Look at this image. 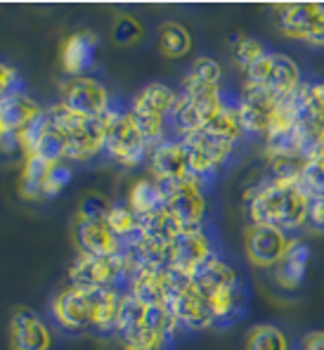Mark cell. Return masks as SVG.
Returning <instances> with one entry per match:
<instances>
[{
    "label": "cell",
    "mask_w": 324,
    "mask_h": 350,
    "mask_svg": "<svg viewBox=\"0 0 324 350\" xmlns=\"http://www.w3.org/2000/svg\"><path fill=\"white\" fill-rule=\"evenodd\" d=\"M246 83L260 88L275 97H291L301 88V69L291 57L282 53H267L246 71Z\"/></svg>",
    "instance_id": "cell-8"
},
{
    "label": "cell",
    "mask_w": 324,
    "mask_h": 350,
    "mask_svg": "<svg viewBox=\"0 0 324 350\" xmlns=\"http://www.w3.org/2000/svg\"><path fill=\"white\" fill-rule=\"evenodd\" d=\"M301 350H324V332H308L301 341Z\"/></svg>",
    "instance_id": "cell-36"
},
{
    "label": "cell",
    "mask_w": 324,
    "mask_h": 350,
    "mask_svg": "<svg viewBox=\"0 0 324 350\" xmlns=\"http://www.w3.org/2000/svg\"><path fill=\"white\" fill-rule=\"evenodd\" d=\"M277 12H280V31L286 38L303 40L308 45H324V5H282Z\"/></svg>",
    "instance_id": "cell-12"
},
{
    "label": "cell",
    "mask_w": 324,
    "mask_h": 350,
    "mask_svg": "<svg viewBox=\"0 0 324 350\" xmlns=\"http://www.w3.org/2000/svg\"><path fill=\"white\" fill-rule=\"evenodd\" d=\"M128 208L137 218H149V215H161L168 211V202L163 192L159 189L154 178H142L128 192Z\"/></svg>",
    "instance_id": "cell-25"
},
{
    "label": "cell",
    "mask_w": 324,
    "mask_h": 350,
    "mask_svg": "<svg viewBox=\"0 0 324 350\" xmlns=\"http://www.w3.org/2000/svg\"><path fill=\"white\" fill-rule=\"evenodd\" d=\"M185 95L204 97V95H220V66L211 57H199L192 62L183 81Z\"/></svg>",
    "instance_id": "cell-24"
},
{
    "label": "cell",
    "mask_w": 324,
    "mask_h": 350,
    "mask_svg": "<svg viewBox=\"0 0 324 350\" xmlns=\"http://www.w3.org/2000/svg\"><path fill=\"white\" fill-rule=\"evenodd\" d=\"M142 36H145V27L133 14H118L111 24V40L121 48H131V45L140 43Z\"/></svg>",
    "instance_id": "cell-30"
},
{
    "label": "cell",
    "mask_w": 324,
    "mask_h": 350,
    "mask_svg": "<svg viewBox=\"0 0 324 350\" xmlns=\"http://www.w3.org/2000/svg\"><path fill=\"white\" fill-rule=\"evenodd\" d=\"M48 111L59 123L62 133H64L66 159H71V161H88V159L97 157L100 152H105L107 116L102 118L79 116V114H71L62 105L50 107Z\"/></svg>",
    "instance_id": "cell-3"
},
{
    "label": "cell",
    "mask_w": 324,
    "mask_h": 350,
    "mask_svg": "<svg viewBox=\"0 0 324 350\" xmlns=\"http://www.w3.org/2000/svg\"><path fill=\"white\" fill-rule=\"evenodd\" d=\"M97 48H100V38L92 31H76V33H71L62 43L59 50V62L64 74H69V79L85 76V71H90L97 62Z\"/></svg>",
    "instance_id": "cell-19"
},
{
    "label": "cell",
    "mask_w": 324,
    "mask_h": 350,
    "mask_svg": "<svg viewBox=\"0 0 324 350\" xmlns=\"http://www.w3.org/2000/svg\"><path fill=\"white\" fill-rule=\"evenodd\" d=\"M178 102V95L173 88L163 83H149L135 95L131 105V114L135 118L137 128L147 142H154L163 135V126H166V116L173 114V107Z\"/></svg>",
    "instance_id": "cell-7"
},
{
    "label": "cell",
    "mask_w": 324,
    "mask_h": 350,
    "mask_svg": "<svg viewBox=\"0 0 324 350\" xmlns=\"http://www.w3.org/2000/svg\"><path fill=\"white\" fill-rule=\"evenodd\" d=\"M291 241L286 232L265 225H249L244 230V251L249 260L258 267H275L289 251Z\"/></svg>",
    "instance_id": "cell-14"
},
{
    "label": "cell",
    "mask_w": 324,
    "mask_h": 350,
    "mask_svg": "<svg viewBox=\"0 0 324 350\" xmlns=\"http://www.w3.org/2000/svg\"><path fill=\"white\" fill-rule=\"evenodd\" d=\"M53 336L38 312L31 308H14L10 320V348L12 350H50Z\"/></svg>",
    "instance_id": "cell-17"
},
{
    "label": "cell",
    "mask_w": 324,
    "mask_h": 350,
    "mask_svg": "<svg viewBox=\"0 0 324 350\" xmlns=\"http://www.w3.org/2000/svg\"><path fill=\"white\" fill-rule=\"evenodd\" d=\"M171 293V267L142 265L131 280V296L147 306H166Z\"/></svg>",
    "instance_id": "cell-21"
},
{
    "label": "cell",
    "mask_w": 324,
    "mask_h": 350,
    "mask_svg": "<svg viewBox=\"0 0 324 350\" xmlns=\"http://www.w3.org/2000/svg\"><path fill=\"white\" fill-rule=\"evenodd\" d=\"M64 109L79 116L102 118L109 114V90L100 81L90 76H76L62 85V102Z\"/></svg>",
    "instance_id": "cell-10"
},
{
    "label": "cell",
    "mask_w": 324,
    "mask_h": 350,
    "mask_svg": "<svg viewBox=\"0 0 324 350\" xmlns=\"http://www.w3.org/2000/svg\"><path fill=\"white\" fill-rule=\"evenodd\" d=\"M12 81L17 83V71H14L10 64H3V83H0V85H3V95H5V92H12L14 90Z\"/></svg>",
    "instance_id": "cell-37"
},
{
    "label": "cell",
    "mask_w": 324,
    "mask_h": 350,
    "mask_svg": "<svg viewBox=\"0 0 324 350\" xmlns=\"http://www.w3.org/2000/svg\"><path fill=\"white\" fill-rule=\"evenodd\" d=\"M183 145L189 159V171L194 178H206L213 175L228 161V157L232 154V142H225L220 137L211 135L208 131H194L183 135Z\"/></svg>",
    "instance_id": "cell-11"
},
{
    "label": "cell",
    "mask_w": 324,
    "mask_h": 350,
    "mask_svg": "<svg viewBox=\"0 0 324 350\" xmlns=\"http://www.w3.org/2000/svg\"><path fill=\"white\" fill-rule=\"evenodd\" d=\"M246 350H289V341L280 327L258 324L246 334Z\"/></svg>",
    "instance_id": "cell-29"
},
{
    "label": "cell",
    "mask_w": 324,
    "mask_h": 350,
    "mask_svg": "<svg viewBox=\"0 0 324 350\" xmlns=\"http://www.w3.org/2000/svg\"><path fill=\"white\" fill-rule=\"evenodd\" d=\"M53 163L38 161V159H27L19 178V197L29 202H45V180Z\"/></svg>",
    "instance_id": "cell-26"
},
{
    "label": "cell",
    "mask_w": 324,
    "mask_h": 350,
    "mask_svg": "<svg viewBox=\"0 0 324 350\" xmlns=\"http://www.w3.org/2000/svg\"><path fill=\"white\" fill-rule=\"evenodd\" d=\"M208 258H213L211 254V241L204 234L202 228H189V230H180L173 237L171 244V267L183 275H192L199 267L204 265Z\"/></svg>",
    "instance_id": "cell-16"
},
{
    "label": "cell",
    "mask_w": 324,
    "mask_h": 350,
    "mask_svg": "<svg viewBox=\"0 0 324 350\" xmlns=\"http://www.w3.org/2000/svg\"><path fill=\"white\" fill-rule=\"evenodd\" d=\"M147 137L137 128L131 109L128 111H109L107 114V140L105 152L109 159L126 168H135L147 157Z\"/></svg>",
    "instance_id": "cell-4"
},
{
    "label": "cell",
    "mask_w": 324,
    "mask_h": 350,
    "mask_svg": "<svg viewBox=\"0 0 324 350\" xmlns=\"http://www.w3.org/2000/svg\"><path fill=\"white\" fill-rule=\"evenodd\" d=\"M107 225H109V230L118 237V239L131 241L133 237L137 234V215L133 213L128 206H114L109 218H107Z\"/></svg>",
    "instance_id": "cell-31"
},
{
    "label": "cell",
    "mask_w": 324,
    "mask_h": 350,
    "mask_svg": "<svg viewBox=\"0 0 324 350\" xmlns=\"http://www.w3.org/2000/svg\"><path fill=\"white\" fill-rule=\"evenodd\" d=\"M204 131H208L211 135L220 137V140H225V142H232V145L246 135V128H244V123H241L239 109L230 105H225Z\"/></svg>",
    "instance_id": "cell-28"
},
{
    "label": "cell",
    "mask_w": 324,
    "mask_h": 350,
    "mask_svg": "<svg viewBox=\"0 0 324 350\" xmlns=\"http://www.w3.org/2000/svg\"><path fill=\"white\" fill-rule=\"evenodd\" d=\"M265 55L267 53H265L263 43H260V40H256V38H251V36H241V38L237 40V45H234L237 64H239L241 69H246V71H249L256 62L263 59Z\"/></svg>",
    "instance_id": "cell-33"
},
{
    "label": "cell",
    "mask_w": 324,
    "mask_h": 350,
    "mask_svg": "<svg viewBox=\"0 0 324 350\" xmlns=\"http://www.w3.org/2000/svg\"><path fill=\"white\" fill-rule=\"evenodd\" d=\"M308 208H310V197L303 192L301 185L267 183L251 197L249 218L251 225L291 232L308 223Z\"/></svg>",
    "instance_id": "cell-2"
},
{
    "label": "cell",
    "mask_w": 324,
    "mask_h": 350,
    "mask_svg": "<svg viewBox=\"0 0 324 350\" xmlns=\"http://www.w3.org/2000/svg\"><path fill=\"white\" fill-rule=\"evenodd\" d=\"M189 280H192L194 289L202 293L208 303L213 301V298L223 296V293H228V291H234L237 286H239L237 272L225 260L215 258V256L204 262L197 272H192Z\"/></svg>",
    "instance_id": "cell-20"
},
{
    "label": "cell",
    "mask_w": 324,
    "mask_h": 350,
    "mask_svg": "<svg viewBox=\"0 0 324 350\" xmlns=\"http://www.w3.org/2000/svg\"><path fill=\"white\" fill-rule=\"evenodd\" d=\"M71 178H74L71 166H66L64 161L53 163L50 171H48V180H45V202H48V199L59 197V194L66 189V185L71 183Z\"/></svg>",
    "instance_id": "cell-34"
},
{
    "label": "cell",
    "mask_w": 324,
    "mask_h": 350,
    "mask_svg": "<svg viewBox=\"0 0 324 350\" xmlns=\"http://www.w3.org/2000/svg\"><path fill=\"white\" fill-rule=\"evenodd\" d=\"M0 131H3V140H10L22 135L24 131H29L40 116L45 114V109L33 102L29 95L19 90H12V92H5L3 95V105H0Z\"/></svg>",
    "instance_id": "cell-15"
},
{
    "label": "cell",
    "mask_w": 324,
    "mask_h": 350,
    "mask_svg": "<svg viewBox=\"0 0 324 350\" xmlns=\"http://www.w3.org/2000/svg\"><path fill=\"white\" fill-rule=\"evenodd\" d=\"M121 298L114 289H76L69 286L55 298L53 310L59 327L66 332L83 329H116L118 306Z\"/></svg>",
    "instance_id": "cell-1"
},
{
    "label": "cell",
    "mask_w": 324,
    "mask_h": 350,
    "mask_svg": "<svg viewBox=\"0 0 324 350\" xmlns=\"http://www.w3.org/2000/svg\"><path fill=\"white\" fill-rule=\"evenodd\" d=\"M166 308L176 317V322L187 329H208L215 324L211 303L194 289L189 275H183V272L173 270V267H171V293H168Z\"/></svg>",
    "instance_id": "cell-5"
},
{
    "label": "cell",
    "mask_w": 324,
    "mask_h": 350,
    "mask_svg": "<svg viewBox=\"0 0 324 350\" xmlns=\"http://www.w3.org/2000/svg\"><path fill=\"white\" fill-rule=\"evenodd\" d=\"M308 265H310V246L294 239L284 258L275 265L277 284L282 289H298L308 275Z\"/></svg>",
    "instance_id": "cell-23"
},
{
    "label": "cell",
    "mask_w": 324,
    "mask_h": 350,
    "mask_svg": "<svg viewBox=\"0 0 324 350\" xmlns=\"http://www.w3.org/2000/svg\"><path fill=\"white\" fill-rule=\"evenodd\" d=\"M280 105H282V97H275V95H270V92L260 90V88H254V85L246 83L244 97H241L239 105H237L246 133L258 135V137L270 135Z\"/></svg>",
    "instance_id": "cell-13"
},
{
    "label": "cell",
    "mask_w": 324,
    "mask_h": 350,
    "mask_svg": "<svg viewBox=\"0 0 324 350\" xmlns=\"http://www.w3.org/2000/svg\"><path fill=\"white\" fill-rule=\"evenodd\" d=\"M159 189L168 202V213L180 225V230L202 228L206 215V199L202 192L199 178H178V180H157Z\"/></svg>",
    "instance_id": "cell-6"
},
{
    "label": "cell",
    "mask_w": 324,
    "mask_h": 350,
    "mask_svg": "<svg viewBox=\"0 0 324 350\" xmlns=\"http://www.w3.org/2000/svg\"><path fill=\"white\" fill-rule=\"evenodd\" d=\"M111 206L107 202V197H102L100 192H90L81 199L79 211H76V218H83V220H95V223H107L111 213Z\"/></svg>",
    "instance_id": "cell-32"
},
{
    "label": "cell",
    "mask_w": 324,
    "mask_h": 350,
    "mask_svg": "<svg viewBox=\"0 0 324 350\" xmlns=\"http://www.w3.org/2000/svg\"><path fill=\"white\" fill-rule=\"evenodd\" d=\"M159 50L168 59H180L185 55H189V50H192V33H189V29L178 22L161 24V29H159Z\"/></svg>",
    "instance_id": "cell-27"
},
{
    "label": "cell",
    "mask_w": 324,
    "mask_h": 350,
    "mask_svg": "<svg viewBox=\"0 0 324 350\" xmlns=\"http://www.w3.org/2000/svg\"><path fill=\"white\" fill-rule=\"evenodd\" d=\"M116 332L126 341L128 350H161L168 341L159 332H154L147 320V303L137 301L135 296L126 293L118 306Z\"/></svg>",
    "instance_id": "cell-9"
},
{
    "label": "cell",
    "mask_w": 324,
    "mask_h": 350,
    "mask_svg": "<svg viewBox=\"0 0 324 350\" xmlns=\"http://www.w3.org/2000/svg\"><path fill=\"white\" fill-rule=\"evenodd\" d=\"M308 223L315 230L324 232V199H310V208H308Z\"/></svg>",
    "instance_id": "cell-35"
},
{
    "label": "cell",
    "mask_w": 324,
    "mask_h": 350,
    "mask_svg": "<svg viewBox=\"0 0 324 350\" xmlns=\"http://www.w3.org/2000/svg\"><path fill=\"white\" fill-rule=\"evenodd\" d=\"M74 241L79 246V254L97 256V258H111L121 254V239L111 232L107 223L95 220H74Z\"/></svg>",
    "instance_id": "cell-18"
},
{
    "label": "cell",
    "mask_w": 324,
    "mask_h": 350,
    "mask_svg": "<svg viewBox=\"0 0 324 350\" xmlns=\"http://www.w3.org/2000/svg\"><path fill=\"white\" fill-rule=\"evenodd\" d=\"M149 168H152L154 180H178L192 178L189 171V159L185 152L183 140L178 142H161L149 157Z\"/></svg>",
    "instance_id": "cell-22"
}]
</instances>
